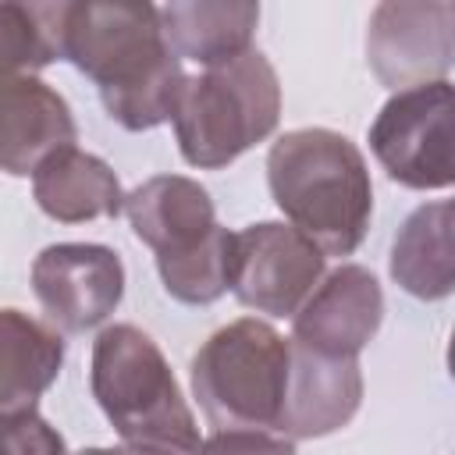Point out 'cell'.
<instances>
[{"label": "cell", "instance_id": "8fae6325", "mask_svg": "<svg viewBox=\"0 0 455 455\" xmlns=\"http://www.w3.org/2000/svg\"><path fill=\"white\" fill-rule=\"evenodd\" d=\"M288 345H291V363H288V387H284L277 434L299 441V437H327L348 427L363 402L359 359L320 355L291 338Z\"/></svg>", "mask_w": 455, "mask_h": 455}, {"label": "cell", "instance_id": "ac0fdd59", "mask_svg": "<svg viewBox=\"0 0 455 455\" xmlns=\"http://www.w3.org/2000/svg\"><path fill=\"white\" fill-rule=\"evenodd\" d=\"M64 4H0V78L60 60Z\"/></svg>", "mask_w": 455, "mask_h": 455}, {"label": "cell", "instance_id": "30bf717a", "mask_svg": "<svg viewBox=\"0 0 455 455\" xmlns=\"http://www.w3.org/2000/svg\"><path fill=\"white\" fill-rule=\"evenodd\" d=\"M380 320H384L380 281L359 263H341L331 274H323L320 284L295 309L291 341L320 355L359 359V352L373 341Z\"/></svg>", "mask_w": 455, "mask_h": 455}, {"label": "cell", "instance_id": "6da1fadb", "mask_svg": "<svg viewBox=\"0 0 455 455\" xmlns=\"http://www.w3.org/2000/svg\"><path fill=\"white\" fill-rule=\"evenodd\" d=\"M60 60L96 82L103 110L128 132L171 121L188 82L181 57L164 39L160 11L139 0L64 4Z\"/></svg>", "mask_w": 455, "mask_h": 455}, {"label": "cell", "instance_id": "9a60e30c", "mask_svg": "<svg viewBox=\"0 0 455 455\" xmlns=\"http://www.w3.org/2000/svg\"><path fill=\"white\" fill-rule=\"evenodd\" d=\"M32 196L39 210L60 224L117 217L124 210V192L110 164L78 146L50 153L32 171Z\"/></svg>", "mask_w": 455, "mask_h": 455}, {"label": "cell", "instance_id": "5b68a950", "mask_svg": "<svg viewBox=\"0 0 455 455\" xmlns=\"http://www.w3.org/2000/svg\"><path fill=\"white\" fill-rule=\"evenodd\" d=\"M291 345L267 320L242 316L213 331L192 355V391L217 430H274L281 423Z\"/></svg>", "mask_w": 455, "mask_h": 455}, {"label": "cell", "instance_id": "8992f818", "mask_svg": "<svg viewBox=\"0 0 455 455\" xmlns=\"http://www.w3.org/2000/svg\"><path fill=\"white\" fill-rule=\"evenodd\" d=\"M455 92L451 82H427L380 107L370 124V149L391 181L419 192L448 188L455 181Z\"/></svg>", "mask_w": 455, "mask_h": 455}, {"label": "cell", "instance_id": "4fadbf2b", "mask_svg": "<svg viewBox=\"0 0 455 455\" xmlns=\"http://www.w3.org/2000/svg\"><path fill=\"white\" fill-rule=\"evenodd\" d=\"M124 213L142 245L156 252V263L196 252L220 224L210 192L185 174H156L124 196Z\"/></svg>", "mask_w": 455, "mask_h": 455}, {"label": "cell", "instance_id": "52a82bcc", "mask_svg": "<svg viewBox=\"0 0 455 455\" xmlns=\"http://www.w3.org/2000/svg\"><path fill=\"white\" fill-rule=\"evenodd\" d=\"M327 256L291 224L259 220L231 235V291L267 316H295L320 284Z\"/></svg>", "mask_w": 455, "mask_h": 455}, {"label": "cell", "instance_id": "d6986e66", "mask_svg": "<svg viewBox=\"0 0 455 455\" xmlns=\"http://www.w3.org/2000/svg\"><path fill=\"white\" fill-rule=\"evenodd\" d=\"M231 235L228 228H217L196 252L181 259L156 263L164 291L185 306H210L217 302L231 284Z\"/></svg>", "mask_w": 455, "mask_h": 455}, {"label": "cell", "instance_id": "ffe728a7", "mask_svg": "<svg viewBox=\"0 0 455 455\" xmlns=\"http://www.w3.org/2000/svg\"><path fill=\"white\" fill-rule=\"evenodd\" d=\"M0 455H68L64 437L39 416H0Z\"/></svg>", "mask_w": 455, "mask_h": 455}, {"label": "cell", "instance_id": "277c9868", "mask_svg": "<svg viewBox=\"0 0 455 455\" xmlns=\"http://www.w3.org/2000/svg\"><path fill=\"white\" fill-rule=\"evenodd\" d=\"M281 117V85L259 50L188 78L174 107V135L185 164L220 171L263 142Z\"/></svg>", "mask_w": 455, "mask_h": 455}, {"label": "cell", "instance_id": "7c38bea8", "mask_svg": "<svg viewBox=\"0 0 455 455\" xmlns=\"http://www.w3.org/2000/svg\"><path fill=\"white\" fill-rule=\"evenodd\" d=\"M68 100L36 75L0 78V171L25 178L50 153L75 146Z\"/></svg>", "mask_w": 455, "mask_h": 455}, {"label": "cell", "instance_id": "2e32d148", "mask_svg": "<svg viewBox=\"0 0 455 455\" xmlns=\"http://www.w3.org/2000/svg\"><path fill=\"white\" fill-rule=\"evenodd\" d=\"M391 277L402 291L437 302L455 288V206L448 199L416 206L391 242Z\"/></svg>", "mask_w": 455, "mask_h": 455}, {"label": "cell", "instance_id": "ba28073f", "mask_svg": "<svg viewBox=\"0 0 455 455\" xmlns=\"http://www.w3.org/2000/svg\"><path fill=\"white\" fill-rule=\"evenodd\" d=\"M455 57V7L448 0H384L366 25V60L391 92L441 82Z\"/></svg>", "mask_w": 455, "mask_h": 455}, {"label": "cell", "instance_id": "44dd1931", "mask_svg": "<svg viewBox=\"0 0 455 455\" xmlns=\"http://www.w3.org/2000/svg\"><path fill=\"white\" fill-rule=\"evenodd\" d=\"M196 455H295V441L274 430H217Z\"/></svg>", "mask_w": 455, "mask_h": 455}, {"label": "cell", "instance_id": "9c48e42d", "mask_svg": "<svg viewBox=\"0 0 455 455\" xmlns=\"http://www.w3.org/2000/svg\"><path fill=\"white\" fill-rule=\"evenodd\" d=\"M32 291L53 327L82 334L117 309L124 295V263L110 245L57 242L32 259Z\"/></svg>", "mask_w": 455, "mask_h": 455}, {"label": "cell", "instance_id": "e0dca14e", "mask_svg": "<svg viewBox=\"0 0 455 455\" xmlns=\"http://www.w3.org/2000/svg\"><path fill=\"white\" fill-rule=\"evenodd\" d=\"M60 331L21 309H0V416L36 412V402L60 377Z\"/></svg>", "mask_w": 455, "mask_h": 455}, {"label": "cell", "instance_id": "5bb4252c", "mask_svg": "<svg viewBox=\"0 0 455 455\" xmlns=\"http://www.w3.org/2000/svg\"><path fill=\"white\" fill-rule=\"evenodd\" d=\"M160 11L167 46L203 68L228 64L252 50L259 4L249 0H174Z\"/></svg>", "mask_w": 455, "mask_h": 455}, {"label": "cell", "instance_id": "7a4b0ae2", "mask_svg": "<svg viewBox=\"0 0 455 455\" xmlns=\"http://www.w3.org/2000/svg\"><path fill=\"white\" fill-rule=\"evenodd\" d=\"M267 185L288 224L323 256H348L366 238L373 181L348 135L331 128L284 132L267 153Z\"/></svg>", "mask_w": 455, "mask_h": 455}, {"label": "cell", "instance_id": "7402d4cb", "mask_svg": "<svg viewBox=\"0 0 455 455\" xmlns=\"http://www.w3.org/2000/svg\"><path fill=\"white\" fill-rule=\"evenodd\" d=\"M78 455H156V451H142V448H85Z\"/></svg>", "mask_w": 455, "mask_h": 455}, {"label": "cell", "instance_id": "3957f363", "mask_svg": "<svg viewBox=\"0 0 455 455\" xmlns=\"http://www.w3.org/2000/svg\"><path fill=\"white\" fill-rule=\"evenodd\" d=\"M89 387L128 448L156 455H196V416L160 352L135 323H110L92 341Z\"/></svg>", "mask_w": 455, "mask_h": 455}]
</instances>
